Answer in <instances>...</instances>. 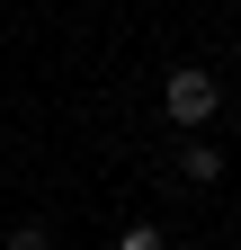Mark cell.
Masks as SVG:
<instances>
[{"instance_id":"cell-1","label":"cell","mask_w":241,"mask_h":250,"mask_svg":"<svg viewBox=\"0 0 241 250\" xmlns=\"http://www.w3.org/2000/svg\"><path fill=\"white\" fill-rule=\"evenodd\" d=\"M161 107H170V125H188V134H197V125L223 107V81H215V72H197V62H179V72L161 81Z\"/></svg>"},{"instance_id":"cell-2","label":"cell","mask_w":241,"mask_h":250,"mask_svg":"<svg viewBox=\"0 0 241 250\" xmlns=\"http://www.w3.org/2000/svg\"><path fill=\"white\" fill-rule=\"evenodd\" d=\"M179 179L215 188V179H223V152H215V143H188V152H179Z\"/></svg>"},{"instance_id":"cell-4","label":"cell","mask_w":241,"mask_h":250,"mask_svg":"<svg viewBox=\"0 0 241 250\" xmlns=\"http://www.w3.org/2000/svg\"><path fill=\"white\" fill-rule=\"evenodd\" d=\"M116 250H161V232H152V224H134V232L116 241Z\"/></svg>"},{"instance_id":"cell-3","label":"cell","mask_w":241,"mask_h":250,"mask_svg":"<svg viewBox=\"0 0 241 250\" xmlns=\"http://www.w3.org/2000/svg\"><path fill=\"white\" fill-rule=\"evenodd\" d=\"M9 250H54V232L45 224H9Z\"/></svg>"}]
</instances>
